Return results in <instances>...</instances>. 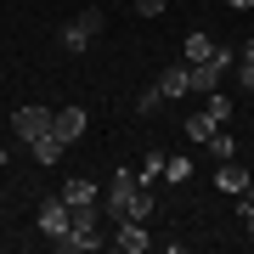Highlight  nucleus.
Listing matches in <instances>:
<instances>
[{
    "instance_id": "obj_18",
    "label": "nucleus",
    "mask_w": 254,
    "mask_h": 254,
    "mask_svg": "<svg viewBox=\"0 0 254 254\" xmlns=\"http://www.w3.org/2000/svg\"><path fill=\"white\" fill-rule=\"evenodd\" d=\"M164 108V91H158V85H147V91L136 96V113H158Z\"/></svg>"
},
{
    "instance_id": "obj_2",
    "label": "nucleus",
    "mask_w": 254,
    "mask_h": 254,
    "mask_svg": "<svg viewBox=\"0 0 254 254\" xmlns=\"http://www.w3.org/2000/svg\"><path fill=\"white\" fill-rule=\"evenodd\" d=\"M102 28H108V17H102L96 6H85V11H73V23L63 28V46L68 51H91L96 40H102Z\"/></svg>"
},
{
    "instance_id": "obj_10",
    "label": "nucleus",
    "mask_w": 254,
    "mask_h": 254,
    "mask_svg": "<svg viewBox=\"0 0 254 254\" xmlns=\"http://www.w3.org/2000/svg\"><path fill=\"white\" fill-rule=\"evenodd\" d=\"M181 51H187V63H209V57H215V40H209V34H203V28H192V34H187V46H181Z\"/></svg>"
},
{
    "instance_id": "obj_20",
    "label": "nucleus",
    "mask_w": 254,
    "mask_h": 254,
    "mask_svg": "<svg viewBox=\"0 0 254 254\" xmlns=\"http://www.w3.org/2000/svg\"><path fill=\"white\" fill-rule=\"evenodd\" d=\"M136 11H141V17H158V11H164V0H136Z\"/></svg>"
},
{
    "instance_id": "obj_17",
    "label": "nucleus",
    "mask_w": 254,
    "mask_h": 254,
    "mask_svg": "<svg viewBox=\"0 0 254 254\" xmlns=\"http://www.w3.org/2000/svg\"><path fill=\"white\" fill-rule=\"evenodd\" d=\"M203 113L215 119V125H226V119H232V102L220 96V91H209V108H203Z\"/></svg>"
},
{
    "instance_id": "obj_13",
    "label": "nucleus",
    "mask_w": 254,
    "mask_h": 254,
    "mask_svg": "<svg viewBox=\"0 0 254 254\" xmlns=\"http://www.w3.org/2000/svg\"><path fill=\"white\" fill-rule=\"evenodd\" d=\"M215 130H220V125H215L209 113H187V136H192V141H209Z\"/></svg>"
},
{
    "instance_id": "obj_7",
    "label": "nucleus",
    "mask_w": 254,
    "mask_h": 254,
    "mask_svg": "<svg viewBox=\"0 0 254 254\" xmlns=\"http://www.w3.org/2000/svg\"><path fill=\"white\" fill-rule=\"evenodd\" d=\"M85 125H91V119H85V108H63V113H57V125H51V130H57V136H63V141L73 147V141L85 136Z\"/></svg>"
},
{
    "instance_id": "obj_6",
    "label": "nucleus",
    "mask_w": 254,
    "mask_h": 254,
    "mask_svg": "<svg viewBox=\"0 0 254 254\" xmlns=\"http://www.w3.org/2000/svg\"><path fill=\"white\" fill-rule=\"evenodd\" d=\"M153 85H158V91H164V102H175V96H187V91H192V63H170V68H164V73H158Z\"/></svg>"
},
{
    "instance_id": "obj_15",
    "label": "nucleus",
    "mask_w": 254,
    "mask_h": 254,
    "mask_svg": "<svg viewBox=\"0 0 254 254\" xmlns=\"http://www.w3.org/2000/svg\"><path fill=\"white\" fill-rule=\"evenodd\" d=\"M147 215H153V192L136 187V198H130V215H125V220H147Z\"/></svg>"
},
{
    "instance_id": "obj_16",
    "label": "nucleus",
    "mask_w": 254,
    "mask_h": 254,
    "mask_svg": "<svg viewBox=\"0 0 254 254\" xmlns=\"http://www.w3.org/2000/svg\"><path fill=\"white\" fill-rule=\"evenodd\" d=\"M136 175H141V187H153V181H158V175H164V153H147Z\"/></svg>"
},
{
    "instance_id": "obj_21",
    "label": "nucleus",
    "mask_w": 254,
    "mask_h": 254,
    "mask_svg": "<svg viewBox=\"0 0 254 254\" xmlns=\"http://www.w3.org/2000/svg\"><path fill=\"white\" fill-rule=\"evenodd\" d=\"M243 226H249V237H254V203L243 198Z\"/></svg>"
},
{
    "instance_id": "obj_1",
    "label": "nucleus",
    "mask_w": 254,
    "mask_h": 254,
    "mask_svg": "<svg viewBox=\"0 0 254 254\" xmlns=\"http://www.w3.org/2000/svg\"><path fill=\"white\" fill-rule=\"evenodd\" d=\"M136 187H141V175H136V170H113V187L102 192V215H108L113 226L130 215V198H136Z\"/></svg>"
},
{
    "instance_id": "obj_8",
    "label": "nucleus",
    "mask_w": 254,
    "mask_h": 254,
    "mask_svg": "<svg viewBox=\"0 0 254 254\" xmlns=\"http://www.w3.org/2000/svg\"><path fill=\"white\" fill-rule=\"evenodd\" d=\"M63 198H68V209H79V203H102V187L85 181V175H73V181L63 187Z\"/></svg>"
},
{
    "instance_id": "obj_4",
    "label": "nucleus",
    "mask_w": 254,
    "mask_h": 254,
    "mask_svg": "<svg viewBox=\"0 0 254 254\" xmlns=\"http://www.w3.org/2000/svg\"><path fill=\"white\" fill-rule=\"evenodd\" d=\"M51 125H57V113H51V108H40V102H28V108H17V113H11V130H17L23 141H40Z\"/></svg>"
},
{
    "instance_id": "obj_3",
    "label": "nucleus",
    "mask_w": 254,
    "mask_h": 254,
    "mask_svg": "<svg viewBox=\"0 0 254 254\" xmlns=\"http://www.w3.org/2000/svg\"><path fill=\"white\" fill-rule=\"evenodd\" d=\"M68 215H73V209H68V198H63V192H51V198H40V209H34V226L57 243V237L68 232Z\"/></svg>"
},
{
    "instance_id": "obj_24",
    "label": "nucleus",
    "mask_w": 254,
    "mask_h": 254,
    "mask_svg": "<svg viewBox=\"0 0 254 254\" xmlns=\"http://www.w3.org/2000/svg\"><path fill=\"white\" fill-rule=\"evenodd\" d=\"M0 164H6V147H0Z\"/></svg>"
},
{
    "instance_id": "obj_19",
    "label": "nucleus",
    "mask_w": 254,
    "mask_h": 254,
    "mask_svg": "<svg viewBox=\"0 0 254 254\" xmlns=\"http://www.w3.org/2000/svg\"><path fill=\"white\" fill-rule=\"evenodd\" d=\"M237 73H243V85H249V91H254V46L243 51V63H237Z\"/></svg>"
},
{
    "instance_id": "obj_12",
    "label": "nucleus",
    "mask_w": 254,
    "mask_h": 254,
    "mask_svg": "<svg viewBox=\"0 0 254 254\" xmlns=\"http://www.w3.org/2000/svg\"><path fill=\"white\" fill-rule=\"evenodd\" d=\"M164 181H175V187L192 181V158L187 153H170V158H164Z\"/></svg>"
},
{
    "instance_id": "obj_23",
    "label": "nucleus",
    "mask_w": 254,
    "mask_h": 254,
    "mask_svg": "<svg viewBox=\"0 0 254 254\" xmlns=\"http://www.w3.org/2000/svg\"><path fill=\"white\" fill-rule=\"evenodd\" d=\"M249 203H254V181H249Z\"/></svg>"
},
{
    "instance_id": "obj_11",
    "label": "nucleus",
    "mask_w": 254,
    "mask_h": 254,
    "mask_svg": "<svg viewBox=\"0 0 254 254\" xmlns=\"http://www.w3.org/2000/svg\"><path fill=\"white\" fill-rule=\"evenodd\" d=\"M28 147H34V158H40V164H57V158H63V147H68V141L57 136V130H46V136H40V141H28Z\"/></svg>"
},
{
    "instance_id": "obj_9",
    "label": "nucleus",
    "mask_w": 254,
    "mask_h": 254,
    "mask_svg": "<svg viewBox=\"0 0 254 254\" xmlns=\"http://www.w3.org/2000/svg\"><path fill=\"white\" fill-rule=\"evenodd\" d=\"M215 187H220V192H249V170H243L237 158H226L220 175H215Z\"/></svg>"
},
{
    "instance_id": "obj_5",
    "label": "nucleus",
    "mask_w": 254,
    "mask_h": 254,
    "mask_svg": "<svg viewBox=\"0 0 254 254\" xmlns=\"http://www.w3.org/2000/svg\"><path fill=\"white\" fill-rule=\"evenodd\" d=\"M113 243L125 249V254H147V249H153V232H147V220H119V226H113Z\"/></svg>"
},
{
    "instance_id": "obj_22",
    "label": "nucleus",
    "mask_w": 254,
    "mask_h": 254,
    "mask_svg": "<svg viewBox=\"0 0 254 254\" xmlns=\"http://www.w3.org/2000/svg\"><path fill=\"white\" fill-rule=\"evenodd\" d=\"M226 6H232V11H254V0H226Z\"/></svg>"
},
{
    "instance_id": "obj_14",
    "label": "nucleus",
    "mask_w": 254,
    "mask_h": 254,
    "mask_svg": "<svg viewBox=\"0 0 254 254\" xmlns=\"http://www.w3.org/2000/svg\"><path fill=\"white\" fill-rule=\"evenodd\" d=\"M209 153H215L220 164H226V158H237V141L226 136V125H220V130H215V136H209Z\"/></svg>"
}]
</instances>
